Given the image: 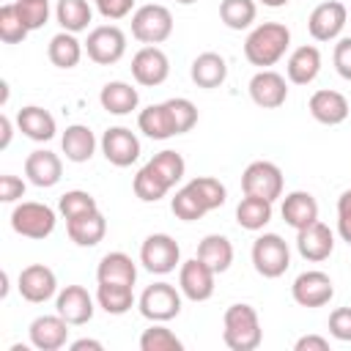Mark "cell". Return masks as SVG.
Masks as SVG:
<instances>
[{"mask_svg":"<svg viewBox=\"0 0 351 351\" xmlns=\"http://www.w3.org/2000/svg\"><path fill=\"white\" fill-rule=\"evenodd\" d=\"M55 222H58L55 208L38 200H22L11 211V228L25 239H47L55 230Z\"/></svg>","mask_w":351,"mask_h":351,"instance_id":"cell-4","label":"cell"},{"mask_svg":"<svg viewBox=\"0 0 351 351\" xmlns=\"http://www.w3.org/2000/svg\"><path fill=\"white\" fill-rule=\"evenodd\" d=\"M167 74H170V60H167V55L159 47L145 44L143 49L134 52V58H132V77L140 85L156 88V85H162L167 80Z\"/></svg>","mask_w":351,"mask_h":351,"instance_id":"cell-15","label":"cell"},{"mask_svg":"<svg viewBox=\"0 0 351 351\" xmlns=\"http://www.w3.org/2000/svg\"><path fill=\"white\" fill-rule=\"evenodd\" d=\"M282 219L285 225H291L293 230H302L307 225H313L318 219V200L304 192V189H296V192H288L282 197Z\"/></svg>","mask_w":351,"mask_h":351,"instance_id":"cell-23","label":"cell"},{"mask_svg":"<svg viewBox=\"0 0 351 351\" xmlns=\"http://www.w3.org/2000/svg\"><path fill=\"white\" fill-rule=\"evenodd\" d=\"M222 340L230 351H255L263 340L261 318L252 304H230L222 315Z\"/></svg>","mask_w":351,"mask_h":351,"instance_id":"cell-2","label":"cell"},{"mask_svg":"<svg viewBox=\"0 0 351 351\" xmlns=\"http://www.w3.org/2000/svg\"><path fill=\"white\" fill-rule=\"evenodd\" d=\"M140 263L151 274H170L181 263V247L167 233H151L140 247Z\"/></svg>","mask_w":351,"mask_h":351,"instance_id":"cell-8","label":"cell"},{"mask_svg":"<svg viewBox=\"0 0 351 351\" xmlns=\"http://www.w3.org/2000/svg\"><path fill=\"white\" fill-rule=\"evenodd\" d=\"M321 71V52L313 44H302L288 55L285 74L293 85H310Z\"/></svg>","mask_w":351,"mask_h":351,"instance_id":"cell-24","label":"cell"},{"mask_svg":"<svg viewBox=\"0 0 351 351\" xmlns=\"http://www.w3.org/2000/svg\"><path fill=\"white\" fill-rule=\"evenodd\" d=\"M258 16L255 0H222L219 3V19L230 30H247Z\"/></svg>","mask_w":351,"mask_h":351,"instance_id":"cell-37","label":"cell"},{"mask_svg":"<svg viewBox=\"0 0 351 351\" xmlns=\"http://www.w3.org/2000/svg\"><path fill=\"white\" fill-rule=\"evenodd\" d=\"M337 233L346 244H351V189L337 197Z\"/></svg>","mask_w":351,"mask_h":351,"instance_id":"cell-47","label":"cell"},{"mask_svg":"<svg viewBox=\"0 0 351 351\" xmlns=\"http://www.w3.org/2000/svg\"><path fill=\"white\" fill-rule=\"evenodd\" d=\"M16 288H19V296L25 302H33V304H41L47 299H52L58 293V277L49 266L44 263H30L19 271V280H16Z\"/></svg>","mask_w":351,"mask_h":351,"instance_id":"cell-13","label":"cell"},{"mask_svg":"<svg viewBox=\"0 0 351 351\" xmlns=\"http://www.w3.org/2000/svg\"><path fill=\"white\" fill-rule=\"evenodd\" d=\"M189 77L197 88H219L228 80V63L219 52H200L189 66Z\"/></svg>","mask_w":351,"mask_h":351,"instance_id":"cell-25","label":"cell"},{"mask_svg":"<svg viewBox=\"0 0 351 351\" xmlns=\"http://www.w3.org/2000/svg\"><path fill=\"white\" fill-rule=\"evenodd\" d=\"M55 19H58V25L63 30L82 33V30H88V25L93 19V11H90V3L88 0H58Z\"/></svg>","mask_w":351,"mask_h":351,"instance_id":"cell-35","label":"cell"},{"mask_svg":"<svg viewBox=\"0 0 351 351\" xmlns=\"http://www.w3.org/2000/svg\"><path fill=\"white\" fill-rule=\"evenodd\" d=\"M258 3H263V5H269V8H282V5H288V0H258Z\"/></svg>","mask_w":351,"mask_h":351,"instance_id":"cell-54","label":"cell"},{"mask_svg":"<svg viewBox=\"0 0 351 351\" xmlns=\"http://www.w3.org/2000/svg\"><path fill=\"white\" fill-rule=\"evenodd\" d=\"M252 266L261 277H282L291 266V250L277 233H263L252 244Z\"/></svg>","mask_w":351,"mask_h":351,"instance_id":"cell-5","label":"cell"},{"mask_svg":"<svg viewBox=\"0 0 351 351\" xmlns=\"http://www.w3.org/2000/svg\"><path fill=\"white\" fill-rule=\"evenodd\" d=\"M140 315L148 321H170L181 313V288L170 282H154L148 285L137 299Z\"/></svg>","mask_w":351,"mask_h":351,"instance_id":"cell-6","label":"cell"},{"mask_svg":"<svg viewBox=\"0 0 351 351\" xmlns=\"http://www.w3.org/2000/svg\"><path fill=\"white\" fill-rule=\"evenodd\" d=\"M214 277L217 271L208 269L197 255L184 261L178 269V288L189 302H206L214 293Z\"/></svg>","mask_w":351,"mask_h":351,"instance_id":"cell-12","label":"cell"},{"mask_svg":"<svg viewBox=\"0 0 351 351\" xmlns=\"http://www.w3.org/2000/svg\"><path fill=\"white\" fill-rule=\"evenodd\" d=\"M16 126H19V132H22L27 140H33V143H47V140H52L55 132H58L52 112L44 110V107H36V104H27V107H22V110L16 112Z\"/></svg>","mask_w":351,"mask_h":351,"instance_id":"cell-22","label":"cell"},{"mask_svg":"<svg viewBox=\"0 0 351 351\" xmlns=\"http://www.w3.org/2000/svg\"><path fill=\"white\" fill-rule=\"evenodd\" d=\"M96 208H99L96 197H93L90 192H85V189H69V192H63L60 200H58V211H60L63 219H74V217L90 214V211H96Z\"/></svg>","mask_w":351,"mask_h":351,"instance_id":"cell-40","label":"cell"},{"mask_svg":"<svg viewBox=\"0 0 351 351\" xmlns=\"http://www.w3.org/2000/svg\"><path fill=\"white\" fill-rule=\"evenodd\" d=\"M132 36L140 44H162L173 36V14L159 3H145L132 14Z\"/></svg>","mask_w":351,"mask_h":351,"instance_id":"cell-3","label":"cell"},{"mask_svg":"<svg viewBox=\"0 0 351 351\" xmlns=\"http://www.w3.org/2000/svg\"><path fill=\"white\" fill-rule=\"evenodd\" d=\"M85 52L99 66H112L126 52V36L118 25H99L85 38Z\"/></svg>","mask_w":351,"mask_h":351,"instance_id":"cell-9","label":"cell"},{"mask_svg":"<svg viewBox=\"0 0 351 351\" xmlns=\"http://www.w3.org/2000/svg\"><path fill=\"white\" fill-rule=\"evenodd\" d=\"M27 30H38L49 19V0H14Z\"/></svg>","mask_w":351,"mask_h":351,"instance_id":"cell-44","label":"cell"},{"mask_svg":"<svg viewBox=\"0 0 351 351\" xmlns=\"http://www.w3.org/2000/svg\"><path fill=\"white\" fill-rule=\"evenodd\" d=\"M93 296L82 288V285H66L63 291H58L55 296V313L63 315L71 326H82L93 318Z\"/></svg>","mask_w":351,"mask_h":351,"instance_id":"cell-18","label":"cell"},{"mask_svg":"<svg viewBox=\"0 0 351 351\" xmlns=\"http://www.w3.org/2000/svg\"><path fill=\"white\" fill-rule=\"evenodd\" d=\"M167 107H170V115H173V121H176V132H178V134L189 132V129L197 123V107H195L189 99H184V96L167 99Z\"/></svg>","mask_w":351,"mask_h":351,"instance_id":"cell-45","label":"cell"},{"mask_svg":"<svg viewBox=\"0 0 351 351\" xmlns=\"http://www.w3.org/2000/svg\"><path fill=\"white\" fill-rule=\"evenodd\" d=\"M96 8L104 19H123L132 14L134 0H96Z\"/></svg>","mask_w":351,"mask_h":351,"instance_id":"cell-49","label":"cell"},{"mask_svg":"<svg viewBox=\"0 0 351 351\" xmlns=\"http://www.w3.org/2000/svg\"><path fill=\"white\" fill-rule=\"evenodd\" d=\"M197 197H200V203L208 208V211H214V208H219L222 203H225V197H228V189H225V184L219 181V178H214V176H195L189 184H186Z\"/></svg>","mask_w":351,"mask_h":351,"instance_id":"cell-39","label":"cell"},{"mask_svg":"<svg viewBox=\"0 0 351 351\" xmlns=\"http://www.w3.org/2000/svg\"><path fill=\"white\" fill-rule=\"evenodd\" d=\"M27 33H30V30L25 27V22H22V16H19V11H16V5H14V3H3V5H0V38H3L5 44H19V41H25Z\"/></svg>","mask_w":351,"mask_h":351,"instance_id":"cell-42","label":"cell"},{"mask_svg":"<svg viewBox=\"0 0 351 351\" xmlns=\"http://www.w3.org/2000/svg\"><path fill=\"white\" fill-rule=\"evenodd\" d=\"M137 129H140L145 137H151V140H167V137H176V134H178L167 101L148 104L145 110H140V115H137Z\"/></svg>","mask_w":351,"mask_h":351,"instance_id":"cell-26","label":"cell"},{"mask_svg":"<svg viewBox=\"0 0 351 351\" xmlns=\"http://www.w3.org/2000/svg\"><path fill=\"white\" fill-rule=\"evenodd\" d=\"M60 148H63L66 159L74 165L90 162V156L96 151V134L85 123H71V126H66V132L60 137Z\"/></svg>","mask_w":351,"mask_h":351,"instance_id":"cell-28","label":"cell"},{"mask_svg":"<svg viewBox=\"0 0 351 351\" xmlns=\"http://www.w3.org/2000/svg\"><path fill=\"white\" fill-rule=\"evenodd\" d=\"M288 47H291V30L282 22H263L250 30L244 41V58L258 69H269L288 52Z\"/></svg>","mask_w":351,"mask_h":351,"instance_id":"cell-1","label":"cell"},{"mask_svg":"<svg viewBox=\"0 0 351 351\" xmlns=\"http://www.w3.org/2000/svg\"><path fill=\"white\" fill-rule=\"evenodd\" d=\"M307 110H310V115H313L318 123H324V126H337V123H343V121L348 118V112H351L348 99H346L340 90H332V88L315 90V93L310 96V101H307Z\"/></svg>","mask_w":351,"mask_h":351,"instance_id":"cell-20","label":"cell"},{"mask_svg":"<svg viewBox=\"0 0 351 351\" xmlns=\"http://www.w3.org/2000/svg\"><path fill=\"white\" fill-rule=\"evenodd\" d=\"M69 326L71 324L63 315H58V313L55 315H38V318L30 321L27 335H30L33 348H38V351H58L69 340Z\"/></svg>","mask_w":351,"mask_h":351,"instance_id":"cell-19","label":"cell"},{"mask_svg":"<svg viewBox=\"0 0 351 351\" xmlns=\"http://www.w3.org/2000/svg\"><path fill=\"white\" fill-rule=\"evenodd\" d=\"M176 3H181V5H192V3H197V0H176Z\"/></svg>","mask_w":351,"mask_h":351,"instance_id":"cell-55","label":"cell"},{"mask_svg":"<svg viewBox=\"0 0 351 351\" xmlns=\"http://www.w3.org/2000/svg\"><path fill=\"white\" fill-rule=\"evenodd\" d=\"M291 296L296 304L302 307H324L332 302L335 296V282L326 271L321 269H310V271H302L293 285H291Z\"/></svg>","mask_w":351,"mask_h":351,"instance_id":"cell-10","label":"cell"},{"mask_svg":"<svg viewBox=\"0 0 351 351\" xmlns=\"http://www.w3.org/2000/svg\"><path fill=\"white\" fill-rule=\"evenodd\" d=\"M66 233H69V239H71L77 247H96V244L104 239V233H107V219H104V214L96 208V211H90V214L66 219Z\"/></svg>","mask_w":351,"mask_h":351,"instance_id":"cell-27","label":"cell"},{"mask_svg":"<svg viewBox=\"0 0 351 351\" xmlns=\"http://www.w3.org/2000/svg\"><path fill=\"white\" fill-rule=\"evenodd\" d=\"M82 49L85 44L77 38V33H69V30H60L49 38V47H47V55L52 60V66L58 69H74L82 58Z\"/></svg>","mask_w":351,"mask_h":351,"instance_id":"cell-32","label":"cell"},{"mask_svg":"<svg viewBox=\"0 0 351 351\" xmlns=\"http://www.w3.org/2000/svg\"><path fill=\"white\" fill-rule=\"evenodd\" d=\"M69 348H71V351H85V348H88V351H101L104 346H101L99 340H90V337H80V340H74Z\"/></svg>","mask_w":351,"mask_h":351,"instance_id":"cell-52","label":"cell"},{"mask_svg":"<svg viewBox=\"0 0 351 351\" xmlns=\"http://www.w3.org/2000/svg\"><path fill=\"white\" fill-rule=\"evenodd\" d=\"M132 189L143 203H156L170 192V184L151 165H143L137 170V176H134V181H132Z\"/></svg>","mask_w":351,"mask_h":351,"instance_id":"cell-36","label":"cell"},{"mask_svg":"<svg viewBox=\"0 0 351 351\" xmlns=\"http://www.w3.org/2000/svg\"><path fill=\"white\" fill-rule=\"evenodd\" d=\"M197 258H200L208 269H214L217 274H222V271H228L230 263H233V244H230L228 236L208 233V236L197 244Z\"/></svg>","mask_w":351,"mask_h":351,"instance_id":"cell-31","label":"cell"},{"mask_svg":"<svg viewBox=\"0 0 351 351\" xmlns=\"http://www.w3.org/2000/svg\"><path fill=\"white\" fill-rule=\"evenodd\" d=\"M332 60H335L337 74H340L343 80L351 82V36H343V38L335 44V55H332Z\"/></svg>","mask_w":351,"mask_h":351,"instance_id":"cell-48","label":"cell"},{"mask_svg":"<svg viewBox=\"0 0 351 351\" xmlns=\"http://www.w3.org/2000/svg\"><path fill=\"white\" fill-rule=\"evenodd\" d=\"M25 176L33 186H41V189H49L60 181L63 176V162L58 154L47 151V148H38L33 154H27L25 159Z\"/></svg>","mask_w":351,"mask_h":351,"instance_id":"cell-21","label":"cell"},{"mask_svg":"<svg viewBox=\"0 0 351 351\" xmlns=\"http://www.w3.org/2000/svg\"><path fill=\"white\" fill-rule=\"evenodd\" d=\"M96 304L107 315H123L134 307L132 285H115V282H99L96 285Z\"/></svg>","mask_w":351,"mask_h":351,"instance_id":"cell-33","label":"cell"},{"mask_svg":"<svg viewBox=\"0 0 351 351\" xmlns=\"http://www.w3.org/2000/svg\"><path fill=\"white\" fill-rule=\"evenodd\" d=\"M241 189H244V195L263 197V200L274 203L277 197H282V170L266 159L250 162L247 170L241 173Z\"/></svg>","mask_w":351,"mask_h":351,"instance_id":"cell-7","label":"cell"},{"mask_svg":"<svg viewBox=\"0 0 351 351\" xmlns=\"http://www.w3.org/2000/svg\"><path fill=\"white\" fill-rule=\"evenodd\" d=\"M296 250L304 261L310 263H321L332 255L335 250V233L329 230V225H324L321 219H315L313 225L296 230Z\"/></svg>","mask_w":351,"mask_h":351,"instance_id":"cell-17","label":"cell"},{"mask_svg":"<svg viewBox=\"0 0 351 351\" xmlns=\"http://www.w3.org/2000/svg\"><path fill=\"white\" fill-rule=\"evenodd\" d=\"M99 104H101L110 115H129L132 110H137L140 93H137V88H132L129 82L112 80V82H107V85L101 88Z\"/></svg>","mask_w":351,"mask_h":351,"instance_id":"cell-30","label":"cell"},{"mask_svg":"<svg viewBox=\"0 0 351 351\" xmlns=\"http://www.w3.org/2000/svg\"><path fill=\"white\" fill-rule=\"evenodd\" d=\"M329 335L340 343H351V307H337L329 313Z\"/></svg>","mask_w":351,"mask_h":351,"instance_id":"cell-46","label":"cell"},{"mask_svg":"<svg viewBox=\"0 0 351 351\" xmlns=\"http://www.w3.org/2000/svg\"><path fill=\"white\" fill-rule=\"evenodd\" d=\"M348 22V8L340 0H326L307 16V30L315 41H335Z\"/></svg>","mask_w":351,"mask_h":351,"instance_id":"cell-11","label":"cell"},{"mask_svg":"<svg viewBox=\"0 0 351 351\" xmlns=\"http://www.w3.org/2000/svg\"><path fill=\"white\" fill-rule=\"evenodd\" d=\"M293 351H329V340L321 335H304L293 343Z\"/></svg>","mask_w":351,"mask_h":351,"instance_id":"cell-51","label":"cell"},{"mask_svg":"<svg viewBox=\"0 0 351 351\" xmlns=\"http://www.w3.org/2000/svg\"><path fill=\"white\" fill-rule=\"evenodd\" d=\"M140 351H184V343L162 321H151V326L140 335Z\"/></svg>","mask_w":351,"mask_h":351,"instance_id":"cell-38","label":"cell"},{"mask_svg":"<svg viewBox=\"0 0 351 351\" xmlns=\"http://www.w3.org/2000/svg\"><path fill=\"white\" fill-rule=\"evenodd\" d=\"M170 208H173V214H176L178 219H184V222H195V219H200V217L208 211V208L200 203V197H197L189 186H181V189L173 195Z\"/></svg>","mask_w":351,"mask_h":351,"instance_id":"cell-43","label":"cell"},{"mask_svg":"<svg viewBox=\"0 0 351 351\" xmlns=\"http://www.w3.org/2000/svg\"><path fill=\"white\" fill-rule=\"evenodd\" d=\"M271 219V200H263V197H252V195H244L236 206V222L244 228V230H263Z\"/></svg>","mask_w":351,"mask_h":351,"instance_id":"cell-34","label":"cell"},{"mask_svg":"<svg viewBox=\"0 0 351 351\" xmlns=\"http://www.w3.org/2000/svg\"><path fill=\"white\" fill-rule=\"evenodd\" d=\"M101 154L110 165L115 167H129L140 156V140L132 129L126 126H110L101 134Z\"/></svg>","mask_w":351,"mask_h":351,"instance_id":"cell-14","label":"cell"},{"mask_svg":"<svg viewBox=\"0 0 351 351\" xmlns=\"http://www.w3.org/2000/svg\"><path fill=\"white\" fill-rule=\"evenodd\" d=\"M250 99L263 110H277L288 99V82L274 69H261L250 80Z\"/></svg>","mask_w":351,"mask_h":351,"instance_id":"cell-16","label":"cell"},{"mask_svg":"<svg viewBox=\"0 0 351 351\" xmlns=\"http://www.w3.org/2000/svg\"><path fill=\"white\" fill-rule=\"evenodd\" d=\"M167 184H170V189L184 178V173H186V162H184V156L178 154V151H159V154H154V159L148 162Z\"/></svg>","mask_w":351,"mask_h":351,"instance_id":"cell-41","label":"cell"},{"mask_svg":"<svg viewBox=\"0 0 351 351\" xmlns=\"http://www.w3.org/2000/svg\"><path fill=\"white\" fill-rule=\"evenodd\" d=\"M25 195V181L19 176H11V173H3L0 176V200L3 203H14Z\"/></svg>","mask_w":351,"mask_h":351,"instance_id":"cell-50","label":"cell"},{"mask_svg":"<svg viewBox=\"0 0 351 351\" xmlns=\"http://www.w3.org/2000/svg\"><path fill=\"white\" fill-rule=\"evenodd\" d=\"M137 266L126 252H107L96 266V282H115V285H134Z\"/></svg>","mask_w":351,"mask_h":351,"instance_id":"cell-29","label":"cell"},{"mask_svg":"<svg viewBox=\"0 0 351 351\" xmlns=\"http://www.w3.org/2000/svg\"><path fill=\"white\" fill-rule=\"evenodd\" d=\"M0 132H3V137H0V148H8L11 134H14V126H11V118H8V115H0Z\"/></svg>","mask_w":351,"mask_h":351,"instance_id":"cell-53","label":"cell"}]
</instances>
